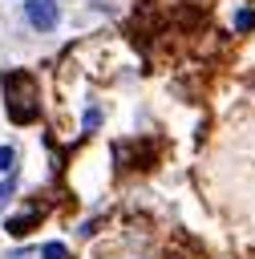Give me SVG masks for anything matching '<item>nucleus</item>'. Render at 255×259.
<instances>
[{
    "label": "nucleus",
    "mask_w": 255,
    "mask_h": 259,
    "mask_svg": "<svg viewBox=\"0 0 255 259\" xmlns=\"http://www.w3.org/2000/svg\"><path fill=\"white\" fill-rule=\"evenodd\" d=\"M4 109H8V117L16 121V125H28V121H36V113H40V97H36V81H32V73H4Z\"/></svg>",
    "instance_id": "1"
},
{
    "label": "nucleus",
    "mask_w": 255,
    "mask_h": 259,
    "mask_svg": "<svg viewBox=\"0 0 255 259\" xmlns=\"http://www.w3.org/2000/svg\"><path fill=\"white\" fill-rule=\"evenodd\" d=\"M24 16H28V24L36 32H53L61 8H57V0H24Z\"/></svg>",
    "instance_id": "2"
},
{
    "label": "nucleus",
    "mask_w": 255,
    "mask_h": 259,
    "mask_svg": "<svg viewBox=\"0 0 255 259\" xmlns=\"http://www.w3.org/2000/svg\"><path fill=\"white\" fill-rule=\"evenodd\" d=\"M32 223H36V210H32V214H16V219H8V223H4V231L20 239V235H28V231H32Z\"/></svg>",
    "instance_id": "3"
},
{
    "label": "nucleus",
    "mask_w": 255,
    "mask_h": 259,
    "mask_svg": "<svg viewBox=\"0 0 255 259\" xmlns=\"http://www.w3.org/2000/svg\"><path fill=\"white\" fill-rule=\"evenodd\" d=\"M40 259H65V243H45L40 247Z\"/></svg>",
    "instance_id": "4"
},
{
    "label": "nucleus",
    "mask_w": 255,
    "mask_h": 259,
    "mask_svg": "<svg viewBox=\"0 0 255 259\" xmlns=\"http://www.w3.org/2000/svg\"><path fill=\"white\" fill-rule=\"evenodd\" d=\"M12 166H16V150H12V146H0V170L8 174Z\"/></svg>",
    "instance_id": "5"
},
{
    "label": "nucleus",
    "mask_w": 255,
    "mask_h": 259,
    "mask_svg": "<svg viewBox=\"0 0 255 259\" xmlns=\"http://www.w3.org/2000/svg\"><path fill=\"white\" fill-rule=\"evenodd\" d=\"M12 190H16V178H12V174H8V178H4V182H0V206H4V202H8V194H12Z\"/></svg>",
    "instance_id": "6"
},
{
    "label": "nucleus",
    "mask_w": 255,
    "mask_h": 259,
    "mask_svg": "<svg viewBox=\"0 0 255 259\" xmlns=\"http://www.w3.org/2000/svg\"><path fill=\"white\" fill-rule=\"evenodd\" d=\"M235 24H239V28H251V24H255V12H239Z\"/></svg>",
    "instance_id": "7"
}]
</instances>
